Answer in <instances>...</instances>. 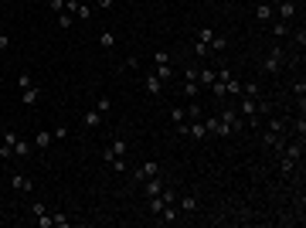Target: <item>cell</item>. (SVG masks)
I'll use <instances>...</instances> for the list:
<instances>
[{
  "instance_id": "6da1fadb",
  "label": "cell",
  "mask_w": 306,
  "mask_h": 228,
  "mask_svg": "<svg viewBox=\"0 0 306 228\" xmlns=\"http://www.w3.org/2000/svg\"><path fill=\"white\" fill-rule=\"evenodd\" d=\"M17 89H21V102H24L27 109H34V106L41 102V85L31 75H17Z\"/></svg>"
},
{
  "instance_id": "7a4b0ae2",
  "label": "cell",
  "mask_w": 306,
  "mask_h": 228,
  "mask_svg": "<svg viewBox=\"0 0 306 228\" xmlns=\"http://www.w3.org/2000/svg\"><path fill=\"white\" fill-rule=\"evenodd\" d=\"M126 153H130V143H126L123 137H112L102 157H106V160H126Z\"/></svg>"
},
{
  "instance_id": "3957f363",
  "label": "cell",
  "mask_w": 306,
  "mask_h": 228,
  "mask_svg": "<svg viewBox=\"0 0 306 228\" xmlns=\"http://www.w3.org/2000/svg\"><path fill=\"white\" fill-rule=\"evenodd\" d=\"M156 174H160V163H156V160H147V163H140V167L133 170V181L143 184L147 177H156Z\"/></svg>"
},
{
  "instance_id": "277c9868",
  "label": "cell",
  "mask_w": 306,
  "mask_h": 228,
  "mask_svg": "<svg viewBox=\"0 0 306 228\" xmlns=\"http://www.w3.org/2000/svg\"><path fill=\"white\" fill-rule=\"evenodd\" d=\"M218 119L228 126L231 133H238V130L245 126V119H241V113H238V109H221V116H218Z\"/></svg>"
},
{
  "instance_id": "5b68a950",
  "label": "cell",
  "mask_w": 306,
  "mask_h": 228,
  "mask_svg": "<svg viewBox=\"0 0 306 228\" xmlns=\"http://www.w3.org/2000/svg\"><path fill=\"white\" fill-rule=\"evenodd\" d=\"M10 187L21 191V194H31V191H34V181H31L27 174H10Z\"/></svg>"
},
{
  "instance_id": "8992f818",
  "label": "cell",
  "mask_w": 306,
  "mask_h": 228,
  "mask_svg": "<svg viewBox=\"0 0 306 228\" xmlns=\"http://www.w3.org/2000/svg\"><path fill=\"white\" fill-rule=\"evenodd\" d=\"M204 130H208L211 137H231V130L218 119V116H208V119H204Z\"/></svg>"
},
{
  "instance_id": "52a82bcc",
  "label": "cell",
  "mask_w": 306,
  "mask_h": 228,
  "mask_svg": "<svg viewBox=\"0 0 306 228\" xmlns=\"http://www.w3.org/2000/svg\"><path fill=\"white\" fill-rule=\"evenodd\" d=\"M14 143H17V133L7 130L3 133V143H0V160H14Z\"/></svg>"
},
{
  "instance_id": "ba28073f",
  "label": "cell",
  "mask_w": 306,
  "mask_h": 228,
  "mask_svg": "<svg viewBox=\"0 0 306 228\" xmlns=\"http://www.w3.org/2000/svg\"><path fill=\"white\" fill-rule=\"evenodd\" d=\"M283 58H286V51L276 45V48L269 51V58H265V72H279V68H283Z\"/></svg>"
},
{
  "instance_id": "9c48e42d",
  "label": "cell",
  "mask_w": 306,
  "mask_h": 228,
  "mask_svg": "<svg viewBox=\"0 0 306 228\" xmlns=\"http://www.w3.org/2000/svg\"><path fill=\"white\" fill-rule=\"evenodd\" d=\"M160 191H163V177H160V174H156V177H147V181H143V194H147V198L160 194Z\"/></svg>"
},
{
  "instance_id": "30bf717a",
  "label": "cell",
  "mask_w": 306,
  "mask_h": 228,
  "mask_svg": "<svg viewBox=\"0 0 306 228\" xmlns=\"http://www.w3.org/2000/svg\"><path fill=\"white\" fill-rule=\"evenodd\" d=\"M262 143H265L269 150H283V147H286V133H265Z\"/></svg>"
},
{
  "instance_id": "8fae6325",
  "label": "cell",
  "mask_w": 306,
  "mask_h": 228,
  "mask_svg": "<svg viewBox=\"0 0 306 228\" xmlns=\"http://www.w3.org/2000/svg\"><path fill=\"white\" fill-rule=\"evenodd\" d=\"M177 205H180V211H184V215H194V211H197V198H194V194H180V198H177Z\"/></svg>"
},
{
  "instance_id": "7c38bea8",
  "label": "cell",
  "mask_w": 306,
  "mask_h": 228,
  "mask_svg": "<svg viewBox=\"0 0 306 228\" xmlns=\"http://www.w3.org/2000/svg\"><path fill=\"white\" fill-rule=\"evenodd\" d=\"M156 218H160V222H163V225H174V222H177V218H180V211H177V208H174V205H163V208H160V215H156Z\"/></svg>"
},
{
  "instance_id": "4fadbf2b",
  "label": "cell",
  "mask_w": 306,
  "mask_h": 228,
  "mask_svg": "<svg viewBox=\"0 0 306 228\" xmlns=\"http://www.w3.org/2000/svg\"><path fill=\"white\" fill-rule=\"evenodd\" d=\"M293 14H296V0H283V3H279V21H286V24H289V21H293Z\"/></svg>"
},
{
  "instance_id": "5bb4252c",
  "label": "cell",
  "mask_w": 306,
  "mask_h": 228,
  "mask_svg": "<svg viewBox=\"0 0 306 228\" xmlns=\"http://www.w3.org/2000/svg\"><path fill=\"white\" fill-rule=\"evenodd\" d=\"M255 21L259 24H272V3H259L255 7Z\"/></svg>"
},
{
  "instance_id": "9a60e30c",
  "label": "cell",
  "mask_w": 306,
  "mask_h": 228,
  "mask_svg": "<svg viewBox=\"0 0 306 228\" xmlns=\"http://www.w3.org/2000/svg\"><path fill=\"white\" fill-rule=\"evenodd\" d=\"M99 123H102V113H99V109H88V113L82 116V126H85V130H95Z\"/></svg>"
},
{
  "instance_id": "2e32d148",
  "label": "cell",
  "mask_w": 306,
  "mask_h": 228,
  "mask_svg": "<svg viewBox=\"0 0 306 228\" xmlns=\"http://www.w3.org/2000/svg\"><path fill=\"white\" fill-rule=\"evenodd\" d=\"M51 140H55V137H51V130H38V133H34V147H38V150H48V147H51Z\"/></svg>"
},
{
  "instance_id": "e0dca14e",
  "label": "cell",
  "mask_w": 306,
  "mask_h": 228,
  "mask_svg": "<svg viewBox=\"0 0 306 228\" xmlns=\"http://www.w3.org/2000/svg\"><path fill=\"white\" fill-rule=\"evenodd\" d=\"M143 89H147L150 95H160V92H163V82H160V78H156V75L150 72V75L143 78Z\"/></svg>"
},
{
  "instance_id": "ac0fdd59",
  "label": "cell",
  "mask_w": 306,
  "mask_h": 228,
  "mask_svg": "<svg viewBox=\"0 0 306 228\" xmlns=\"http://www.w3.org/2000/svg\"><path fill=\"white\" fill-rule=\"evenodd\" d=\"M241 95H245V99H262V89H259L255 82H241Z\"/></svg>"
},
{
  "instance_id": "d6986e66",
  "label": "cell",
  "mask_w": 306,
  "mask_h": 228,
  "mask_svg": "<svg viewBox=\"0 0 306 228\" xmlns=\"http://www.w3.org/2000/svg\"><path fill=\"white\" fill-rule=\"evenodd\" d=\"M218 78V72L215 68H197V85H211Z\"/></svg>"
},
{
  "instance_id": "ffe728a7",
  "label": "cell",
  "mask_w": 306,
  "mask_h": 228,
  "mask_svg": "<svg viewBox=\"0 0 306 228\" xmlns=\"http://www.w3.org/2000/svg\"><path fill=\"white\" fill-rule=\"evenodd\" d=\"M208 48H211V51H215V55H218V51H225V48H228V38H225V34H215V38H211V45H208Z\"/></svg>"
},
{
  "instance_id": "44dd1931",
  "label": "cell",
  "mask_w": 306,
  "mask_h": 228,
  "mask_svg": "<svg viewBox=\"0 0 306 228\" xmlns=\"http://www.w3.org/2000/svg\"><path fill=\"white\" fill-rule=\"evenodd\" d=\"M208 89L215 92V99H225V95H228V89H225V82H221V78H215V82H211Z\"/></svg>"
},
{
  "instance_id": "7402d4cb",
  "label": "cell",
  "mask_w": 306,
  "mask_h": 228,
  "mask_svg": "<svg viewBox=\"0 0 306 228\" xmlns=\"http://www.w3.org/2000/svg\"><path fill=\"white\" fill-rule=\"evenodd\" d=\"M92 17V3H82L78 0V10H75V21H88Z\"/></svg>"
},
{
  "instance_id": "603a6c76",
  "label": "cell",
  "mask_w": 306,
  "mask_h": 228,
  "mask_svg": "<svg viewBox=\"0 0 306 228\" xmlns=\"http://www.w3.org/2000/svg\"><path fill=\"white\" fill-rule=\"evenodd\" d=\"M27 153H31V143L17 137V143H14V157H27Z\"/></svg>"
},
{
  "instance_id": "cb8c5ba5",
  "label": "cell",
  "mask_w": 306,
  "mask_h": 228,
  "mask_svg": "<svg viewBox=\"0 0 306 228\" xmlns=\"http://www.w3.org/2000/svg\"><path fill=\"white\" fill-rule=\"evenodd\" d=\"M269 31H272L276 38H286V34H289V24H286V21H276V24H272Z\"/></svg>"
},
{
  "instance_id": "d4e9b609",
  "label": "cell",
  "mask_w": 306,
  "mask_h": 228,
  "mask_svg": "<svg viewBox=\"0 0 306 228\" xmlns=\"http://www.w3.org/2000/svg\"><path fill=\"white\" fill-rule=\"evenodd\" d=\"M99 45H102V48H116V34H112V31H102V34H99Z\"/></svg>"
},
{
  "instance_id": "484cf974",
  "label": "cell",
  "mask_w": 306,
  "mask_h": 228,
  "mask_svg": "<svg viewBox=\"0 0 306 228\" xmlns=\"http://www.w3.org/2000/svg\"><path fill=\"white\" fill-rule=\"evenodd\" d=\"M51 218H55V225H58V228H72V218H68V215H62V211H55Z\"/></svg>"
},
{
  "instance_id": "4316f807",
  "label": "cell",
  "mask_w": 306,
  "mask_h": 228,
  "mask_svg": "<svg viewBox=\"0 0 306 228\" xmlns=\"http://www.w3.org/2000/svg\"><path fill=\"white\" fill-rule=\"evenodd\" d=\"M147 208H150V215H160V208H163V198H160V194H153Z\"/></svg>"
},
{
  "instance_id": "83f0119b",
  "label": "cell",
  "mask_w": 306,
  "mask_h": 228,
  "mask_svg": "<svg viewBox=\"0 0 306 228\" xmlns=\"http://www.w3.org/2000/svg\"><path fill=\"white\" fill-rule=\"evenodd\" d=\"M194 55H197V58H208V55H211V48H208L204 41H194Z\"/></svg>"
},
{
  "instance_id": "f1b7e54d",
  "label": "cell",
  "mask_w": 306,
  "mask_h": 228,
  "mask_svg": "<svg viewBox=\"0 0 306 228\" xmlns=\"http://www.w3.org/2000/svg\"><path fill=\"white\" fill-rule=\"evenodd\" d=\"M197 89H201L197 82H187V78H184V95H187V99H194V95H197Z\"/></svg>"
},
{
  "instance_id": "f546056e",
  "label": "cell",
  "mask_w": 306,
  "mask_h": 228,
  "mask_svg": "<svg viewBox=\"0 0 306 228\" xmlns=\"http://www.w3.org/2000/svg\"><path fill=\"white\" fill-rule=\"evenodd\" d=\"M72 24H75V17H72L68 10H65V14H58V27H72Z\"/></svg>"
},
{
  "instance_id": "4dcf8cb0",
  "label": "cell",
  "mask_w": 306,
  "mask_h": 228,
  "mask_svg": "<svg viewBox=\"0 0 306 228\" xmlns=\"http://www.w3.org/2000/svg\"><path fill=\"white\" fill-rule=\"evenodd\" d=\"M184 113H187V119H201V106H197V102H191Z\"/></svg>"
},
{
  "instance_id": "1f68e13d",
  "label": "cell",
  "mask_w": 306,
  "mask_h": 228,
  "mask_svg": "<svg viewBox=\"0 0 306 228\" xmlns=\"http://www.w3.org/2000/svg\"><path fill=\"white\" fill-rule=\"evenodd\" d=\"M184 119H187V113H184V109H170V123H174V126H177V123H184Z\"/></svg>"
},
{
  "instance_id": "d6a6232c",
  "label": "cell",
  "mask_w": 306,
  "mask_h": 228,
  "mask_svg": "<svg viewBox=\"0 0 306 228\" xmlns=\"http://www.w3.org/2000/svg\"><path fill=\"white\" fill-rule=\"evenodd\" d=\"M269 133H286V123L283 119H269Z\"/></svg>"
},
{
  "instance_id": "836d02e7",
  "label": "cell",
  "mask_w": 306,
  "mask_h": 228,
  "mask_svg": "<svg viewBox=\"0 0 306 228\" xmlns=\"http://www.w3.org/2000/svg\"><path fill=\"white\" fill-rule=\"evenodd\" d=\"M106 163H109V170H116V174H123V170H126V167H130V163H126V160H106Z\"/></svg>"
},
{
  "instance_id": "e575fe53",
  "label": "cell",
  "mask_w": 306,
  "mask_h": 228,
  "mask_svg": "<svg viewBox=\"0 0 306 228\" xmlns=\"http://www.w3.org/2000/svg\"><path fill=\"white\" fill-rule=\"evenodd\" d=\"M31 215H34V218H41V215H48V208H44L41 201H34V205H31Z\"/></svg>"
},
{
  "instance_id": "d590c367",
  "label": "cell",
  "mask_w": 306,
  "mask_h": 228,
  "mask_svg": "<svg viewBox=\"0 0 306 228\" xmlns=\"http://www.w3.org/2000/svg\"><path fill=\"white\" fill-rule=\"evenodd\" d=\"M48 7H51V14H65V0H48Z\"/></svg>"
},
{
  "instance_id": "8d00e7d4",
  "label": "cell",
  "mask_w": 306,
  "mask_h": 228,
  "mask_svg": "<svg viewBox=\"0 0 306 228\" xmlns=\"http://www.w3.org/2000/svg\"><path fill=\"white\" fill-rule=\"evenodd\" d=\"M293 41H296V48H303V45H306V31H303V27L293 31Z\"/></svg>"
},
{
  "instance_id": "74e56055",
  "label": "cell",
  "mask_w": 306,
  "mask_h": 228,
  "mask_svg": "<svg viewBox=\"0 0 306 228\" xmlns=\"http://www.w3.org/2000/svg\"><path fill=\"white\" fill-rule=\"evenodd\" d=\"M293 92H296V95H300V102H303V95H306V82H303V78H300V82H293Z\"/></svg>"
},
{
  "instance_id": "f35d334b",
  "label": "cell",
  "mask_w": 306,
  "mask_h": 228,
  "mask_svg": "<svg viewBox=\"0 0 306 228\" xmlns=\"http://www.w3.org/2000/svg\"><path fill=\"white\" fill-rule=\"evenodd\" d=\"M51 137H55V140H65V137H68V126H55Z\"/></svg>"
},
{
  "instance_id": "ab89813d",
  "label": "cell",
  "mask_w": 306,
  "mask_h": 228,
  "mask_svg": "<svg viewBox=\"0 0 306 228\" xmlns=\"http://www.w3.org/2000/svg\"><path fill=\"white\" fill-rule=\"evenodd\" d=\"M95 109H99V113H106V109H109V95H99V102H95Z\"/></svg>"
},
{
  "instance_id": "60d3db41",
  "label": "cell",
  "mask_w": 306,
  "mask_h": 228,
  "mask_svg": "<svg viewBox=\"0 0 306 228\" xmlns=\"http://www.w3.org/2000/svg\"><path fill=\"white\" fill-rule=\"evenodd\" d=\"M112 3H116V0H95V7H99V10H112Z\"/></svg>"
},
{
  "instance_id": "b9f144b4",
  "label": "cell",
  "mask_w": 306,
  "mask_h": 228,
  "mask_svg": "<svg viewBox=\"0 0 306 228\" xmlns=\"http://www.w3.org/2000/svg\"><path fill=\"white\" fill-rule=\"evenodd\" d=\"M7 48H10V34H3V31H0V51H7Z\"/></svg>"
}]
</instances>
